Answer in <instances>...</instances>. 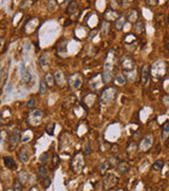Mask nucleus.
I'll return each mask as SVG.
<instances>
[{
	"label": "nucleus",
	"instance_id": "f257e3e1",
	"mask_svg": "<svg viewBox=\"0 0 169 191\" xmlns=\"http://www.w3.org/2000/svg\"><path fill=\"white\" fill-rule=\"evenodd\" d=\"M113 69H114V64L113 61H110L108 59L104 64V70H103V80L105 83H108L109 81L112 79V74H113Z\"/></svg>",
	"mask_w": 169,
	"mask_h": 191
},
{
	"label": "nucleus",
	"instance_id": "f03ea898",
	"mask_svg": "<svg viewBox=\"0 0 169 191\" xmlns=\"http://www.w3.org/2000/svg\"><path fill=\"white\" fill-rule=\"evenodd\" d=\"M9 143H10V150L14 151L19 145V141H20V131L17 129H13L11 135H10L9 138Z\"/></svg>",
	"mask_w": 169,
	"mask_h": 191
},
{
	"label": "nucleus",
	"instance_id": "7ed1b4c3",
	"mask_svg": "<svg viewBox=\"0 0 169 191\" xmlns=\"http://www.w3.org/2000/svg\"><path fill=\"white\" fill-rule=\"evenodd\" d=\"M83 84V78L79 73H73L69 78V85L73 90H77Z\"/></svg>",
	"mask_w": 169,
	"mask_h": 191
},
{
	"label": "nucleus",
	"instance_id": "20e7f679",
	"mask_svg": "<svg viewBox=\"0 0 169 191\" xmlns=\"http://www.w3.org/2000/svg\"><path fill=\"white\" fill-rule=\"evenodd\" d=\"M153 135H146L144 137V138L142 139L141 143H140V150L143 152H146L148 151L149 149H150V147L152 145V143H153Z\"/></svg>",
	"mask_w": 169,
	"mask_h": 191
},
{
	"label": "nucleus",
	"instance_id": "39448f33",
	"mask_svg": "<svg viewBox=\"0 0 169 191\" xmlns=\"http://www.w3.org/2000/svg\"><path fill=\"white\" fill-rule=\"evenodd\" d=\"M117 93L116 90L114 89V88H107V89H105L101 93V100L105 102H111L113 101L114 98L116 97Z\"/></svg>",
	"mask_w": 169,
	"mask_h": 191
},
{
	"label": "nucleus",
	"instance_id": "423d86ee",
	"mask_svg": "<svg viewBox=\"0 0 169 191\" xmlns=\"http://www.w3.org/2000/svg\"><path fill=\"white\" fill-rule=\"evenodd\" d=\"M41 119H42V111L40 109H35V111L30 115L29 117V122L32 124V125H38V124L41 122Z\"/></svg>",
	"mask_w": 169,
	"mask_h": 191
},
{
	"label": "nucleus",
	"instance_id": "0eeeda50",
	"mask_svg": "<svg viewBox=\"0 0 169 191\" xmlns=\"http://www.w3.org/2000/svg\"><path fill=\"white\" fill-rule=\"evenodd\" d=\"M129 170H130V165L128 163H126V161H120V163L116 165V171L120 175L126 174Z\"/></svg>",
	"mask_w": 169,
	"mask_h": 191
},
{
	"label": "nucleus",
	"instance_id": "6e6552de",
	"mask_svg": "<svg viewBox=\"0 0 169 191\" xmlns=\"http://www.w3.org/2000/svg\"><path fill=\"white\" fill-rule=\"evenodd\" d=\"M18 158H19V160L23 163H29V160H30V154H29L28 148L23 147V148L20 149V151L18 152Z\"/></svg>",
	"mask_w": 169,
	"mask_h": 191
},
{
	"label": "nucleus",
	"instance_id": "1a4fd4ad",
	"mask_svg": "<svg viewBox=\"0 0 169 191\" xmlns=\"http://www.w3.org/2000/svg\"><path fill=\"white\" fill-rule=\"evenodd\" d=\"M3 163H4V166H5L6 168H9V169H11V170L16 169L15 160L13 159L12 157H10V156H5V157L3 158Z\"/></svg>",
	"mask_w": 169,
	"mask_h": 191
},
{
	"label": "nucleus",
	"instance_id": "9d476101",
	"mask_svg": "<svg viewBox=\"0 0 169 191\" xmlns=\"http://www.w3.org/2000/svg\"><path fill=\"white\" fill-rule=\"evenodd\" d=\"M148 77H149V70H148V65L145 64L142 67V83L143 85H146L148 82Z\"/></svg>",
	"mask_w": 169,
	"mask_h": 191
},
{
	"label": "nucleus",
	"instance_id": "9b49d317",
	"mask_svg": "<svg viewBox=\"0 0 169 191\" xmlns=\"http://www.w3.org/2000/svg\"><path fill=\"white\" fill-rule=\"evenodd\" d=\"M54 78H55V81L56 83L58 84L59 86H62L64 84H65V77H64V73H62L60 70H57L55 72V75H54Z\"/></svg>",
	"mask_w": 169,
	"mask_h": 191
},
{
	"label": "nucleus",
	"instance_id": "f8f14e48",
	"mask_svg": "<svg viewBox=\"0 0 169 191\" xmlns=\"http://www.w3.org/2000/svg\"><path fill=\"white\" fill-rule=\"evenodd\" d=\"M0 74H1V88H3L5 86V84L8 83V79H9V72L6 71L5 67L1 69Z\"/></svg>",
	"mask_w": 169,
	"mask_h": 191
},
{
	"label": "nucleus",
	"instance_id": "ddd939ff",
	"mask_svg": "<svg viewBox=\"0 0 169 191\" xmlns=\"http://www.w3.org/2000/svg\"><path fill=\"white\" fill-rule=\"evenodd\" d=\"M44 81H46V83L48 84V86H53L54 85V81H55V78L53 77V74L51 72H48L46 73V77H44Z\"/></svg>",
	"mask_w": 169,
	"mask_h": 191
},
{
	"label": "nucleus",
	"instance_id": "4468645a",
	"mask_svg": "<svg viewBox=\"0 0 169 191\" xmlns=\"http://www.w3.org/2000/svg\"><path fill=\"white\" fill-rule=\"evenodd\" d=\"M21 80L23 83H29V82H31L32 80V73H31V71L30 70H27L25 71V73L21 74Z\"/></svg>",
	"mask_w": 169,
	"mask_h": 191
},
{
	"label": "nucleus",
	"instance_id": "2eb2a0df",
	"mask_svg": "<svg viewBox=\"0 0 169 191\" xmlns=\"http://www.w3.org/2000/svg\"><path fill=\"white\" fill-rule=\"evenodd\" d=\"M114 81H115V83H116L117 85H120V86L125 85V83H126V79H125V77H124L122 73L116 74V77H115Z\"/></svg>",
	"mask_w": 169,
	"mask_h": 191
},
{
	"label": "nucleus",
	"instance_id": "dca6fc26",
	"mask_svg": "<svg viewBox=\"0 0 169 191\" xmlns=\"http://www.w3.org/2000/svg\"><path fill=\"white\" fill-rule=\"evenodd\" d=\"M76 10H77V3L75 2V1H71L70 4L68 6L67 12L69 13V14H74V13L76 12Z\"/></svg>",
	"mask_w": 169,
	"mask_h": 191
},
{
	"label": "nucleus",
	"instance_id": "f3484780",
	"mask_svg": "<svg viewBox=\"0 0 169 191\" xmlns=\"http://www.w3.org/2000/svg\"><path fill=\"white\" fill-rule=\"evenodd\" d=\"M47 88H48V84L46 83V81L44 80H41L40 81V83H39V93L40 95L46 93Z\"/></svg>",
	"mask_w": 169,
	"mask_h": 191
},
{
	"label": "nucleus",
	"instance_id": "a211bd4d",
	"mask_svg": "<svg viewBox=\"0 0 169 191\" xmlns=\"http://www.w3.org/2000/svg\"><path fill=\"white\" fill-rule=\"evenodd\" d=\"M124 24H125V16H120L115 20V27H116V29H122Z\"/></svg>",
	"mask_w": 169,
	"mask_h": 191
},
{
	"label": "nucleus",
	"instance_id": "6ab92c4d",
	"mask_svg": "<svg viewBox=\"0 0 169 191\" xmlns=\"http://www.w3.org/2000/svg\"><path fill=\"white\" fill-rule=\"evenodd\" d=\"M48 60H49V55H48V53H43L42 55L39 57V64L41 65V67H44L48 63Z\"/></svg>",
	"mask_w": 169,
	"mask_h": 191
},
{
	"label": "nucleus",
	"instance_id": "aec40b11",
	"mask_svg": "<svg viewBox=\"0 0 169 191\" xmlns=\"http://www.w3.org/2000/svg\"><path fill=\"white\" fill-rule=\"evenodd\" d=\"M163 166H164L163 160H157V161L152 165V169L155 170V171H160V170H162Z\"/></svg>",
	"mask_w": 169,
	"mask_h": 191
},
{
	"label": "nucleus",
	"instance_id": "412c9836",
	"mask_svg": "<svg viewBox=\"0 0 169 191\" xmlns=\"http://www.w3.org/2000/svg\"><path fill=\"white\" fill-rule=\"evenodd\" d=\"M125 73H126V75H127V80H129V81H133L135 79V77H136V71H135V69L130 70V71H125Z\"/></svg>",
	"mask_w": 169,
	"mask_h": 191
},
{
	"label": "nucleus",
	"instance_id": "4be33fe9",
	"mask_svg": "<svg viewBox=\"0 0 169 191\" xmlns=\"http://www.w3.org/2000/svg\"><path fill=\"white\" fill-rule=\"evenodd\" d=\"M54 129H55V123L50 122L46 127V132L48 133L49 135H54Z\"/></svg>",
	"mask_w": 169,
	"mask_h": 191
},
{
	"label": "nucleus",
	"instance_id": "5701e85b",
	"mask_svg": "<svg viewBox=\"0 0 169 191\" xmlns=\"http://www.w3.org/2000/svg\"><path fill=\"white\" fill-rule=\"evenodd\" d=\"M83 152H85V154L89 155L91 154V152H92V149H91V142L90 141H87L83 145Z\"/></svg>",
	"mask_w": 169,
	"mask_h": 191
},
{
	"label": "nucleus",
	"instance_id": "b1692460",
	"mask_svg": "<svg viewBox=\"0 0 169 191\" xmlns=\"http://www.w3.org/2000/svg\"><path fill=\"white\" fill-rule=\"evenodd\" d=\"M103 84H104V81H103V82H101H101H99V81H95V79H94V78H92V79H91V85H92V87L94 88V89H97V88H99V87H101Z\"/></svg>",
	"mask_w": 169,
	"mask_h": 191
},
{
	"label": "nucleus",
	"instance_id": "393cba45",
	"mask_svg": "<svg viewBox=\"0 0 169 191\" xmlns=\"http://www.w3.org/2000/svg\"><path fill=\"white\" fill-rule=\"evenodd\" d=\"M51 177L50 176H46V177H43L42 179V186L44 188H49L50 186H51Z\"/></svg>",
	"mask_w": 169,
	"mask_h": 191
},
{
	"label": "nucleus",
	"instance_id": "a878e982",
	"mask_svg": "<svg viewBox=\"0 0 169 191\" xmlns=\"http://www.w3.org/2000/svg\"><path fill=\"white\" fill-rule=\"evenodd\" d=\"M18 181L20 183H25L27 181V172L25 171H20L18 174Z\"/></svg>",
	"mask_w": 169,
	"mask_h": 191
},
{
	"label": "nucleus",
	"instance_id": "bb28decb",
	"mask_svg": "<svg viewBox=\"0 0 169 191\" xmlns=\"http://www.w3.org/2000/svg\"><path fill=\"white\" fill-rule=\"evenodd\" d=\"M38 173H39V175L41 176V177H46V176H48L47 175V169L43 165L39 166V168H38Z\"/></svg>",
	"mask_w": 169,
	"mask_h": 191
},
{
	"label": "nucleus",
	"instance_id": "cd10ccee",
	"mask_svg": "<svg viewBox=\"0 0 169 191\" xmlns=\"http://www.w3.org/2000/svg\"><path fill=\"white\" fill-rule=\"evenodd\" d=\"M22 189V184L20 182H19L18 179L17 181H15V183H14V186H13V190L14 191H21Z\"/></svg>",
	"mask_w": 169,
	"mask_h": 191
},
{
	"label": "nucleus",
	"instance_id": "c85d7f7f",
	"mask_svg": "<svg viewBox=\"0 0 169 191\" xmlns=\"http://www.w3.org/2000/svg\"><path fill=\"white\" fill-rule=\"evenodd\" d=\"M135 30H136V33H141L142 30H144V25L142 21H136L135 22Z\"/></svg>",
	"mask_w": 169,
	"mask_h": 191
},
{
	"label": "nucleus",
	"instance_id": "c756f323",
	"mask_svg": "<svg viewBox=\"0 0 169 191\" xmlns=\"http://www.w3.org/2000/svg\"><path fill=\"white\" fill-rule=\"evenodd\" d=\"M168 136H169V122L165 125V127H164V129H163V133H162L163 139H166Z\"/></svg>",
	"mask_w": 169,
	"mask_h": 191
},
{
	"label": "nucleus",
	"instance_id": "7c9ffc66",
	"mask_svg": "<svg viewBox=\"0 0 169 191\" xmlns=\"http://www.w3.org/2000/svg\"><path fill=\"white\" fill-rule=\"evenodd\" d=\"M101 28H103V30H104V33L107 34L108 30L110 29V24H109L108 21H104L103 24H101Z\"/></svg>",
	"mask_w": 169,
	"mask_h": 191
},
{
	"label": "nucleus",
	"instance_id": "2f4dec72",
	"mask_svg": "<svg viewBox=\"0 0 169 191\" xmlns=\"http://www.w3.org/2000/svg\"><path fill=\"white\" fill-rule=\"evenodd\" d=\"M52 163H53V166H54V167H57V165L59 163V157L57 156V154H56V153H54V154H53Z\"/></svg>",
	"mask_w": 169,
	"mask_h": 191
},
{
	"label": "nucleus",
	"instance_id": "473e14b6",
	"mask_svg": "<svg viewBox=\"0 0 169 191\" xmlns=\"http://www.w3.org/2000/svg\"><path fill=\"white\" fill-rule=\"evenodd\" d=\"M135 18H136V11H131L130 13V15L128 16V19H129L130 21H135Z\"/></svg>",
	"mask_w": 169,
	"mask_h": 191
},
{
	"label": "nucleus",
	"instance_id": "72a5a7b5",
	"mask_svg": "<svg viewBox=\"0 0 169 191\" xmlns=\"http://www.w3.org/2000/svg\"><path fill=\"white\" fill-rule=\"evenodd\" d=\"M48 152H44V153H42V154L40 155V161L42 163H46L47 160H48Z\"/></svg>",
	"mask_w": 169,
	"mask_h": 191
},
{
	"label": "nucleus",
	"instance_id": "f704fd0d",
	"mask_svg": "<svg viewBox=\"0 0 169 191\" xmlns=\"http://www.w3.org/2000/svg\"><path fill=\"white\" fill-rule=\"evenodd\" d=\"M35 104H36V100L35 99H31L30 101L27 103V107L28 108H32V107H34L35 106Z\"/></svg>",
	"mask_w": 169,
	"mask_h": 191
},
{
	"label": "nucleus",
	"instance_id": "c9c22d12",
	"mask_svg": "<svg viewBox=\"0 0 169 191\" xmlns=\"http://www.w3.org/2000/svg\"><path fill=\"white\" fill-rule=\"evenodd\" d=\"M106 169H107V161H106V163H104L101 166V172H104Z\"/></svg>",
	"mask_w": 169,
	"mask_h": 191
},
{
	"label": "nucleus",
	"instance_id": "e433bc0d",
	"mask_svg": "<svg viewBox=\"0 0 169 191\" xmlns=\"http://www.w3.org/2000/svg\"><path fill=\"white\" fill-rule=\"evenodd\" d=\"M96 33H97V30H94V32H93V31H91V32H90V34H89V37L95 36V35H96Z\"/></svg>",
	"mask_w": 169,
	"mask_h": 191
},
{
	"label": "nucleus",
	"instance_id": "4c0bfd02",
	"mask_svg": "<svg viewBox=\"0 0 169 191\" xmlns=\"http://www.w3.org/2000/svg\"><path fill=\"white\" fill-rule=\"evenodd\" d=\"M6 191H14V190H11V189H8Z\"/></svg>",
	"mask_w": 169,
	"mask_h": 191
},
{
	"label": "nucleus",
	"instance_id": "58836bf2",
	"mask_svg": "<svg viewBox=\"0 0 169 191\" xmlns=\"http://www.w3.org/2000/svg\"><path fill=\"white\" fill-rule=\"evenodd\" d=\"M146 191H150V190H149V189H147V190H146Z\"/></svg>",
	"mask_w": 169,
	"mask_h": 191
},
{
	"label": "nucleus",
	"instance_id": "ea45409f",
	"mask_svg": "<svg viewBox=\"0 0 169 191\" xmlns=\"http://www.w3.org/2000/svg\"><path fill=\"white\" fill-rule=\"evenodd\" d=\"M168 169H169V163H168Z\"/></svg>",
	"mask_w": 169,
	"mask_h": 191
}]
</instances>
